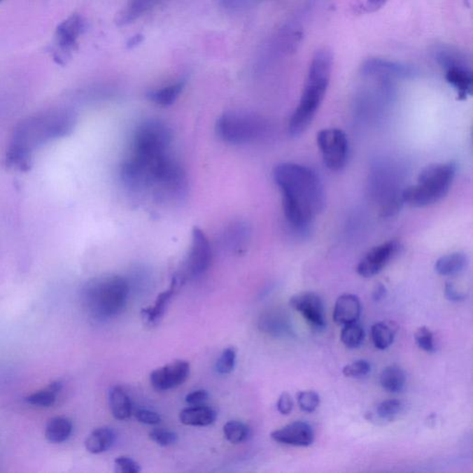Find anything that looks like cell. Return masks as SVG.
Returning <instances> with one entry per match:
<instances>
[{"mask_svg":"<svg viewBox=\"0 0 473 473\" xmlns=\"http://www.w3.org/2000/svg\"><path fill=\"white\" fill-rule=\"evenodd\" d=\"M273 178L283 196L285 219L294 232L305 234L325 206L324 186L310 167L281 163L273 170Z\"/></svg>","mask_w":473,"mask_h":473,"instance_id":"1","label":"cell"},{"mask_svg":"<svg viewBox=\"0 0 473 473\" xmlns=\"http://www.w3.org/2000/svg\"><path fill=\"white\" fill-rule=\"evenodd\" d=\"M73 124L72 115L64 111L40 115L25 121L14 135L8 151V162L24 169L28 166L34 149L49 140L67 134Z\"/></svg>","mask_w":473,"mask_h":473,"instance_id":"2","label":"cell"},{"mask_svg":"<svg viewBox=\"0 0 473 473\" xmlns=\"http://www.w3.org/2000/svg\"><path fill=\"white\" fill-rule=\"evenodd\" d=\"M333 62V55L325 48L317 51L311 59L301 99L288 121L291 136H299L313 122L330 86Z\"/></svg>","mask_w":473,"mask_h":473,"instance_id":"3","label":"cell"},{"mask_svg":"<svg viewBox=\"0 0 473 473\" xmlns=\"http://www.w3.org/2000/svg\"><path fill=\"white\" fill-rule=\"evenodd\" d=\"M129 293L128 281L122 276H102L89 282L83 288V304L91 316L103 321L121 313Z\"/></svg>","mask_w":473,"mask_h":473,"instance_id":"4","label":"cell"},{"mask_svg":"<svg viewBox=\"0 0 473 473\" xmlns=\"http://www.w3.org/2000/svg\"><path fill=\"white\" fill-rule=\"evenodd\" d=\"M457 170V164L453 161L425 167L421 172L417 183L403 190L404 204L422 209L438 203L451 189Z\"/></svg>","mask_w":473,"mask_h":473,"instance_id":"5","label":"cell"},{"mask_svg":"<svg viewBox=\"0 0 473 473\" xmlns=\"http://www.w3.org/2000/svg\"><path fill=\"white\" fill-rule=\"evenodd\" d=\"M267 121L255 115L227 112L218 118L216 132L225 143L246 144L262 139L268 132Z\"/></svg>","mask_w":473,"mask_h":473,"instance_id":"6","label":"cell"},{"mask_svg":"<svg viewBox=\"0 0 473 473\" xmlns=\"http://www.w3.org/2000/svg\"><path fill=\"white\" fill-rule=\"evenodd\" d=\"M172 132L162 121L150 120L141 124L132 141V154L142 157H155L169 154Z\"/></svg>","mask_w":473,"mask_h":473,"instance_id":"7","label":"cell"},{"mask_svg":"<svg viewBox=\"0 0 473 473\" xmlns=\"http://www.w3.org/2000/svg\"><path fill=\"white\" fill-rule=\"evenodd\" d=\"M317 144L325 167L332 171H340L347 165L348 140L340 129H322L317 134Z\"/></svg>","mask_w":473,"mask_h":473,"instance_id":"8","label":"cell"},{"mask_svg":"<svg viewBox=\"0 0 473 473\" xmlns=\"http://www.w3.org/2000/svg\"><path fill=\"white\" fill-rule=\"evenodd\" d=\"M212 261V250L209 239L199 227H195L192 233V245L189 255L184 262L180 281L198 278L206 273Z\"/></svg>","mask_w":473,"mask_h":473,"instance_id":"9","label":"cell"},{"mask_svg":"<svg viewBox=\"0 0 473 473\" xmlns=\"http://www.w3.org/2000/svg\"><path fill=\"white\" fill-rule=\"evenodd\" d=\"M400 243L395 239L372 248L360 261L357 272L362 278H372L379 274L400 250Z\"/></svg>","mask_w":473,"mask_h":473,"instance_id":"10","label":"cell"},{"mask_svg":"<svg viewBox=\"0 0 473 473\" xmlns=\"http://www.w3.org/2000/svg\"><path fill=\"white\" fill-rule=\"evenodd\" d=\"M85 29L82 17L74 14L57 26L56 31V51L54 59L63 64L70 59L71 52L77 45V40Z\"/></svg>","mask_w":473,"mask_h":473,"instance_id":"11","label":"cell"},{"mask_svg":"<svg viewBox=\"0 0 473 473\" xmlns=\"http://www.w3.org/2000/svg\"><path fill=\"white\" fill-rule=\"evenodd\" d=\"M190 374V363L187 360H177L153 371L150 382L158 391H167L183 385Z\"/></svg>","mask_w":473,"mask_h":473,"instance_id":"12","label":"cell"},{"mask_svg":"<svg viewBox=\"0 0 473 473\" xmlns=\"http://www.w3.org/2000/svg\"><path fill=\"white\" fill-rule=\"evenodd\" d=\"M290 304L304 317L311 327L318 330L325 328L324 302L318 294L311 291L297 294L290 299Z\"/></svg>","mask_w":473,"mask_h":473,"instance_id":"13","label":"cell"},{"mask_svg":"<svg viewBox=\"0 0 473 473\" xmlns=\"http://www.w3.org/2000/svg\"><path fill=\"white\" fill-rule=\"evenodd\" d=\"M360 71L365 76L411 79L417 74L411 66L383 59H369L363 62Z\"/></svg>","mask_w":473,"mask_h":473,"instance_id":"14","label":"cell"},{"mask_svg":"<svg viewBox=\"0 0 473 473\" xmlns=\"http://www.w3.org/2000/svg\"><path fill=\"white\" fill-rule=\"evenodd\" d=\"M446 80L457 92L460 100H466L471 97L473 91V74L465 59L456 60L446 66Z\"/></svg>","mask_w":473,"mask_h":473,"instance_id":"15","label":"cell"},{"mask_svg":"<svg viewBox=\"0 0 473 473\" xmlns=\"http://www.w3.org/2000/svg\"><path fill=\"white\" fill-rule=\"evenodd\" d=\"M276 442L292 446H309L313 443L314 432L305 422H294L276 430L271 434Z\"/></svg>","mask_w":473,"mask_h":473,"instance_id":"16","label":"cell"},{"mask_svg":"<svg viewBox=\"0 0 473 473\" xmlns=\"http://www.w3.org/2000/svg\"><path fill=\"white\" fill-rule=\"evenodd\" d=\"M258 327L264 334L274 337H290L293 334L292 325L283 311L268 310L261 314Z\"/></svg>","mask_w":473,"mask_h":473,"instance_id":"17","label":"cell"},{"mask_svg":"<svg viewBox=\"0 0 473 473\" xmlns=\"http://www.w3.org/2000/svg\"><path fill=\"white\" fill-rule=\"evenodd\" d=\"M362 313L360 299L353 294L346 293L337 299L334 309V320L337 325H345L357 322Z\"/></svg>","mask_w":473,"mask_h":473,"instance_id":"18","label":"cell"},{"mask_svg":"<svg viewBox=\"0 0 473 473\" xmlns=\"http://www.w3.org/2000/svg\"><path fill=\"white\" fill-rule=\"evenodd\" d=\"M250 238V229L246 222H234L227 227L222 238V242L227 249L232 252H239L245 249L249 243Z\"/></svg>","mask_w":473,"mask_h":473,"instance_id":"19","label":"cell"},{"mask_svg":"<svg viewBox=\"0 0 473 473\" xmlns=\"http://www.w3.org/2000/svg\"><path fill=\"white\" fill-rule=\"evenodd\" d=\"M178 283H180V279H178V276H176L173 278L169 290L164 291V292L158 295L155 304L153 306L143 309L142 313L141 314H142L143 319L146 324H157L158 320L164 316L167 304H169L170 299L174 296L176 290H177Z\"/></svg>","mask_w":473,"mask_h":473,"instance_id":"20","label":"cell"},{"mask_svg":"<svg viewBox=\"0 0 473 473\" xmlns=\"http://www.w3.org/2000/svg\"><path fill=\"white\" fill-rule=\"evenodd\" d=\"M216 417H218L216 412L203 404L189 407L180 414L181 423L189 426H209L216 422Z\"/></svg>","mask_w":473,"mask_h":473,"instance_id":"21","label":"cell"},{"mask_svg":"<svg viewBox=\"0 0 473 473\" xmlns=\"http://www.w3.org/2000/svg\"><path fill=\"white\" fill-rule=\"evenodd\" d=\"M108 403L115 419L125 421L131 417L132 412L131 399L121 386H112L108 392Z\"/></svg>","mask_w":473,"mask_h":473,"instance_id":"22","label":"cell"},{"mask_svg":"<svg viewBox=\"0 0 473 473\" xmlns=\"http://www.w3.org/2000/svg\"><path fill=\"white\" fill-rule=\"evenodd\" d=\"M116 435L108 427H101L92 432L85 440V449L91 454H101L113 446Z\"/></svg>","mask_w":473,"mask_h":473,"instance_id":"23","label":"cell"},{"mask_svg":"<svg viewBox=\"0 0 473 473\" xmlns=\"http://www.w3.org/2000/svg\"><path fill=\"white\" fill-rule=\"evenodd\" d=\"M468 262V256L465 253H452L438 259L435 262V269L440 276H456L465 269Z\"/></svg>","mask_w":473,"mask_h":473,"instance_id":"24","label":"cell"},{"mask_svg":"<svg viewBox=\"0 0 473 473\" xmlns=\"http://www.w3.org/2000/svg\"><path fill=\"white\" fill-rule=\"evenodd\" d=\"M399 328V325L390 320L376 323L372 327V339L376 348L385 351L390 347Z\"/></svg>","mask_w":473,"mask_h":473,"instance_id":"25","label":"cell"},{"mask_svg":"<svg viewBox=\"0 0 473 473\" xmlns=\"http://www.w3.org/2000/svg\"><path fill=\"white\" fill-rule=\"evenodd\" d=\"M73 430L71 421L66 417L52 418L45 426V435L48 442L60 444L70 438Z\"/></svg>","mask_w":473,"mask_h":473,"instance_id":"26","label":"cell"},{"mask_svg":"<svg viewBox=\"0 0 473 473\" xmlns=\"http://www.w3.org/2000/svg\"><path fill=\"white\" fill-rule=\"evenodd\" d=\"M404 409V405L400 400H388L377 404L376 409L367 414L368 420L371 422L390 423L396 419Z\"/></svg>","mask_w":473,"mask_h":473,"instance_id":"27","label":"cell"},{"mask_svg":"<svg viewBox=\"0 0 473 473\" xmlns=\"http://www.w3.org/2000/svg\"><path fill=\"white\" fill-rule=\"evenodd\" d=\"M406 374L403 369L397 365L386 367L380 374V385L386 391L390 393H399L406 385Z\"/></svg>","mask_w":473,"mask_h":473,"instance_id":"28","label":"cell"},{"mask_svg":"<svg viewBox=\"0 0 473 473\" xmlns=\"http://www.w3.org/2000/svg\"><path fill=\"white\" fill-rule=\"evenodd\" d=\"M62 382L56 381V382L49 385L48 388L36 391V393L26 397L25 402L29 405L48 408V407L54 405V403L56 402L57 395L62 391Z\"/></svg>","mask_w":473,"mask_h":473,"instance_id":"29","label":"cell"},{"mask_svg":"<svg viewBox=\"0 0 473 473\" xmlns=\"http://www.w3.org/2000/svg\"><path fill=\"white\" fill-rule=\"evenodd\" d=\"M184 88V82H178L157 90L149 92L147 97L157 105L167 106L172 105L180 97Z\"/></svg>","mask_w":473,"mask_h":473,"instance_id":"30","label":"cell"},{"mask_svg":"<svg viewBox=\"0 0 473 473\" xmlns=\"http://www.w3.org/2000/svg\"><path fill=\"white\" fill-rule=\"evenodd\" d=\"M365 332L359 323L354 322L345 325L341 331V341L348 348H357L365 340Z\"/></svg>","mask_w":473,"mask_h":473,"instance_id":"31","label":"cell"},{"mask_svg":"<svg viewBox=\"0 0 473 473\" xmlns=\"http://www.w3.org/2000/svg\"><path fill=\"white\" fill-rule=\"evenodd\" d=\"M223 432L226 439L232 444H241L248 439L250 429L243 423L238 421H230L223 427Z\"/></svg>","mask_w":473,"mask_h":473,"instance_id":"32","label":"cell"},{"mask_svg":"<svg viewBox=\"0 0 473 473\" xmlns=\"http://www.w3.org/2000/svg\"><path fill=\"white\" fill-rule=\"evenodd\" d=\"M388 0H351V10L356 15L376 13L386 4Z\"/></svg>","mask_w":473,"mask_h":473,"instance_id":"33","label":"cell"},{"mask_svg":"<svg viewBox=\"0 0 473 473\" xmlns=\"http://www.w3.org/2000/svg\"><path fill=\"white\" fill-rule=\"evenodd\" d=\"M236 360V351L234 348H225L216 362V371L220 374H227L234 370Z\"/></svg>","mask_w":473,"mask_h":473,"instance_id":"34","label":"cell"},{"mask_svg":"<svg viewBox=\"0 0 473 473\" xmlns=\"http://www.w3.org/2000/svg\"><path fill=\"white\" fill-rule=\"evenodd\" d=\"M297 402H298L299 407L302 411L311 414V412H313L318 408L320 405V396L316 391H302L297 396Z\"/></svg>","mask_w":473,"mask_h":473,"instance_id":"35","label":"cell"},{"mask_svg":"<svg viewBox=\"0 0 473 473\" xmlns=\"http://www.w3.org/2000/svg\"><path fill=\"white\" fill-rule=\"evenodd\" d=\"M370 372V362L365 360H358L351 365H346L342 370L343 374L350 379H362L367 376Z\"/></svg>","mask_w":473,"mask_h":473,"instance_id":"36","label":"cell"},{"mask_svg":"<svg viewBox=\"0 0 473 473\" xmlns=\"http://www.w3.org/2000/svg\"><path fill=\"white\" fill-rule=\"evenodd\" d=\"M415 341L418 347L426 353H434L435 351L434 333L429 328L422 327L418 328L414 333Z\"/></svg>","mask_w":473,"mask_h":473,"instance_id":"37","label":"cell"},{"mask_svg":"<svg viewBox=\"0 0 473 473\" xmlns=\"http://www.w3.org/2000/svg\"><path fill=\"white\" fill-rule=\"evenodd\" d=\"M150 439L161 446L175 445L178 442V435L165 429H155L149 432Z\"/></svg>","mask_w":473,"mask_h":473,"instance_id":"38","label":"cell"},{"mask_svg":"<svg viewBox=\"0 0 473 473\" xmlns=\"http://www.w3.org/2000/svg\"><path fill=\"white\" fill-rule=\"evenodd\" d=\"M115 472L118 473H139L142 471L140 464L125 456H121L115 460Z\"/></svg>","mask_w":473,"mask_h":473,"instance_id":"39","label":"cell"},{"mask_svg":"<svg viewBox=\"0 0 473 473\" xmlns=\"http://www.w3.org/2000/svg\"><path fill=\"white\" fill-rule=\"evenodd\" d=\"M135 418L138 422L147 425H157L161 423L160 415L149 409H138L135 412Z\"/></svg>","mask_w":473,"mask_h":473,"instance_id":"40","label":"cell"},{"mask_svg":"<svg viewBox=\"0 0 473 473\" xmlns=\"http://www.w3.org/2000/svg\"><path fill=\"white\" fill-rule=\"evenodd\" d=\"M276 406H278L279 414L290 415V412L292 411L294 406L292 397L288 392H284L279 397Z\"/></svg>","mask_w":473,"mask_h":473,"instance_id":"41","label":"cell"},{"mask_svg":"<svg viewBox=\"0 0 473 473\" xmlns=\"http://www.w3.org/2000/svg\"><path fill=\"white\" fill-rule=\"evenodd\" d=\"M209 392L204 390V389H199V390L190 392L187 395L185 402L190 406L202 405L209 400Z\"/></svg>","mask_w":473,"mask_h":473,"instance_id":"42","label":"cell"},{"mask_svg":"<svg viewBox=\"0 0 473 473\" xmlns=\"http://www.w3.org/2000/svg\"><path fill=\"white\" fill-rule=\"evenodd\" d=\"M445 293L446 298L449 301L458 302H463L466 299L465 294L461 293L460 291L457 290V288L455 287L454 284L446 283Z\"/></svg>","mask_w":473,"mask_h":473,"instance_id":"43","label":"cell"},{"mask_svg":"<svg viewBox=\"0 0 473 473\" xmlns=\"http://www.w3.org/2000/svg\"><path fill=\"white\" fill-rule=\"evenodd\" d=\"M386 290L385 285L379 284L374 288L373 292V299L374 302H380L381 299L385 298Z\"/></svg>","mask_w":473,"mask_h":473,"instance_id":"44","label":"cell"},{"mask_svg":"<svg viewBox=\"0 0 473 473\" xmlns=\"http://www.w3.org/2000/svg\"><path fill=\"white\" fill-rule=\"evenodd\" d=\"M0 1H2V0H0Z\"/></svg>","mask_w":473,"mask_h":473,"instance_id":"45","label":"cell"}]
</instances>
